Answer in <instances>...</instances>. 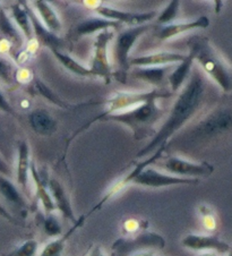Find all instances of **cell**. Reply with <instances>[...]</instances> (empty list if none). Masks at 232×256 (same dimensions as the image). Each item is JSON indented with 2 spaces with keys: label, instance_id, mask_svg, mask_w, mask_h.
Wrapping results in <instances>:
<instances>
[{
  "label": "cell",
  "instance_id": "cell-4",
  "mask_svg": "<svg viewBox=\"0 0 232 256\" xmlns=\"http://www.w3.org/2000/svg\"><path fill=\"white\" fill-rule=\"evenodd\" d=\"M169 96L170 93L161 92L158 91V90H152V91L148 92H117L106 101V110L100 116L94 118L91 124L96 120H100V119H103L106 116H110V114H119L135 108V106L143 104L150 100L166 99V98Z\"/></svg>",
  "mask_w": 232,
  "mask_h": 256
},
{
  "label": "cell",
  "instance_id": "cell-30",
  "mask_svg": "<svg viewBox=\"0 0 232 256\" xmlns=\"http://www.w3.org/2000/svg\"><path fill=\"white\" fill-rule=\"evenodd\" d=\"M179 8H180V2L178 0H174V2H170L168 4V6L163 10L160 15L158 17V24H171L174 20H176V17L178 16L179 12Z\"/></svg>",
  "mask_w": 232,
  "mask_h": 256
},
{
  "label": "cell",
  "instance_id": "cell-26",
  "mask_svg": "<svg viewBox=\"0 0 232 256\" xmlns=\"http://www.w3.org/2000/svg\"><path fill=\"white\" fill-rule=\"evenodd\" d=\"M0 194L7 202L18 208H26V200L18 188L5 176H0Z\"/></svg>",
  "mask_w": 232,
  "mask_h": 256
},
{
  "label": "cell",
  "instance_id": "cell-1",
  "mask_svg": "<svg viewBox=\"0 0 232 256\" xmlns=\"http://www.w3.org/2000/svg\"><path fill=\"white\" fill-rule=\"evenodd\" d=\"M206 82L204 75L200 70H195L190 76V80L182 88L177 100L171 108L169 117L163 124L160 130L154 138L144 148L137 153V156H145L154 151L158 146L166 145V140L182 128L184 124L195 116L202 108L205 99Z\"/></svg>",
  "mask_w": 232,
  "mask_h": 256
},
{
  "label": "cell",
  "instance_id": "cell-27",
  "mask_svg": "<svg viewBox=\"0 0 232 256\" xmlns=\"http://www.w3.org/2000/svg\"><path fill=\"white\" fill-rule=\"evenodd\" d=\"M51 52L54 54V57L57 58V60L62 64L64 67L67 68L70 72H72V74L80 76V78H93L90 68H86L85 66L80 65L78 62H76L74 58L68 56V54H64L62 51L51 50Z\"/></svg>",
  "mask_w": 232,
  "mask_h": 256
},
{
  "label": "cell",
  "instance_id": "cell-34",
  "mask_svg": "<svg viewBox=\"0 0 232 256\" xmlns=\"http://www.w3.org/2000/svg\"><path fill=\"white\" fill-rule=\"evenodd\" d=\"M198 211L200 213L202 216V221H203V226L206 230L208 232H214L216 229V218L214 216V212L212 211V208H208V206H200L198 208Z\"/></svg>",
  "mask_w": 232,
  "mask_h": 256
},
{
  "label": "cell",
  "instance_id": "cell-9",
  "mask_svg": "<svg viewBox=\"0 0 232 256\" xmlns=\"http://www.w3.org/2000/svg\"><path fill=\"white\" fill-rule=\"evenodd\" d=\"M198 179L184 178L174 176L170 174H164L158 170L148 167L137 176L132 184L140 185L148 188H161L168 186H182V185H196L198 184Z\"/></svg>",
  "mask_w": 232,
  "mask_h": 256
},
{
  "label": "cell",
  "instance_id": "cell-8",
  "mask_svg": "<svg viewBox=\"0 0 232 256\" xmlns=\"http://www.w3.org/2000/svg\"><path fill=\"white\" fill-rule=\"evenodd\" d=\"M150 28H151L150 24L134 26L120 32L117 36L114 46V60L119 67V72L122 74V78H124L128 67H130V50L135 46L138 38L143 36L145 32H148Z\"/></svg>",
  "mask_w": 232,
  "mask_h": 256
},
{
  "label": "cell",
  "instance_id": "cell-42",
  "mask_svg": "<svg viewBox=\"0 0 232 256\" xmlns=\"http://www.w3.org/2000/svg\"><path fill=\"white\" fill-rule=\"evenodd\" d=\"M197 256H220V254L214 253V252H204V253H200Z\"/></svg>",
  "mask_w": 232,
  "mask_h": 256
},
{
  "label": "cell",
  "instance_id": "cell-17",
  "mask_svg": "<svg viewBox=\"0 0 232 256\" xmlns=\"http://www.w3.org/2000/svg\"><path fill=\"white\" fill-rule=\"evenodd\" d=\"M26 10L30 16V20H31L32 30H33V36H36V41L41 44L42 46H48L50 50H59L60 46H62V40L59 39L57 36L50 33L48 30L46 28L44 24L40 22L38 17L31 7L28 6L26 4Z\"/></svg>",
  "mask_w": 232,
  "mask_h": 256
},
{
  "label": "cell",
  "instance_id": "cell-28",
  "mask_svg": "<svg viewBox=\"0 0 232 256\" xmlns=\"http://www.w3.org/2000/svg\"><path fill=\"white\" fill-rule=\"evenodd\" d=\"M0 32L7 38L8 41L16 46L17 48L22 46L23 38L20 34L18 28L15 26V24L7 16L6 12L4 10L2 7H0Z\"/></svg>",
  "mask_w": 232,
  "mask_h": 256
},
{
  "label": "cell",
  "instance_id": "cell-25",
  "mask_svg": "<svg viewBox=\"0 0 232 256\" xmlns=\"http://www.w3.org/2000/svg\"><path fill=\"white\" fill-rule=\"evenodd\" d=\"M119 23L114 20H106L102 17H93V18H88L80 22L77 26V34L78 36H91L96 32H102L110 28H118Z\"/></svg>",
  "mask_w": 232,
  "mask_h": 256
},
{
  "label": "cell",
  "instance_id": "cell-20",
  "mask_svg": "<svg viewBox=\"0 0 232 256\" xmlns=\"http://www.w3.org/2000/svg\"><path fill=\"white\" fill-rule=\"evenodd\" d=\"M28 122L32 130L42 136L52 135L57 130V122L44 109H36L30 112Z\"/></svg>",
  "mask_w": 232,
  "mask_h": 256
},
{
  "label": "cell",
  "instance_id": "cell-32",
  "mask_svg": "<svg viewBox=\"0 0 232 256\" xmlns=\"http://www.w3.org/2000/svg\"><path fill=\"white\" fill-rule=\"evenodd\" d=\"M34 88L36 90V92L38 93V94L42 96L44 98H46V100L52 102L54 104L58 106H62V108H66V104H64V102L62 101V99H59L58 96H56L54 93L51 91V90L46 86V85L41 82L40 80H36V84H34Z\"/></svg>",
  "mask_w": 232,
  "mask_h": 256
},
{
  "label": "cell",
  "instance_id": "cell-14",
  "mask_svg": "<svg viewBox=\"0 0 232 256\" xmlns=\"http://www.w3.org/2000/svg\"><path fill=\"white\" fill-rule=\"evenodd\" d=\"M187 54L172 52V51H160L144 56L134 57L130 59V66L135 67H163L172 65L176 62H182L184 60Z\"/></svg>",
  "mask_w": 232,
  "mask_h": 256
},
{
  "label": "cell",
  "instance_id": "cell-43",
  "mask_svg": "<svg viewBox=\"0 0 232 256\" xmlns=\"http://www.w3.org/2000/svg\"><path fill=\"white\" fill-rule=\"evenodd\" d=\"M226 256H232V248H231L229 252H228V253H226Z\"/></svg>",
  "mask_w": 232,
  "mask_h": 256
},
{
  "label": "cell",
  "instance_id": "cell-6",
  "mask_svg": "<svg viewBox=\"0 0 232 256\" xmlns=\"http://www.w3.org/2000/svg\"><path fill=\"white\" fill-rule=\"evenodd\" d=\"M232 130V110H216L192 128V135L197 140H208Z\"/></svg>",
  "mask_w": 232,
  "mask_h": 256
},
{
  "label": "cell",
  "instance_id": "cell-36",
  "mask_svg": "<svg viewBox=\"0 0 232 256\" xmlns=\"http://www.w3.org/2000/svg\"><path fill=\"white\" fill-rule=\"evenodd\" d=\"M0 78L10 82L12 78V66L5 59L0 58Z\"/></svg>",
  "mask_w": 232,
  "mask_h": 256
},
{
  "label": "cell",
  "instance_id": "cell-10",
  "mask_svg": "<svg viewBox=\"0 0 232 256\" xmlns=\"http://www.w3.org/2000/svg\"><path fill=\"white\" fill-rule=\"evenodd\" d=\"M164 148H166V145H163V146H161L160 148H158V150H156V152L154 153V154L151 156V158H148V159H146V160H144V161H142V162H140L136 166V167L132 170L130 172H128L126 176L124 177H122V179H119L118 182H116L114 184L110 187V188L106 190V193L104 194V196H103V198H101V200L100 202H98L96 206H94L91 211H90L88 213V216H91L92 213H94L96 211H98V210H101L102 208V206H104V204L106 203V202H109V200L112 198H114L116 195H118L120 192H122L124 188H126V187L128 186V185H130V184H132V182H134V179L138 176V174L143 172L144 169H146L148 167H150V164H156V162L158 160V159H161L162 158V154H163V152H164Z\"/></svg>",
  "mask_w": 232,
  "mask_h": 256
},
{
  "label": "cell",
  "instance_id": "cell-35",
  "mask_svg": "<svg viewBox=\"0 0 232 256\" xmlns=\"http://www.w3.org/2000/svg\"><path fill=\"white\" fill-rule=\"evenodd\" d=\"M143 227H144V221H140L136 219H128L124 221L122 224V232L127 237H130V234L138 232Z\"/></svg>",
  "mask_w": 232,
  "mask_h": 256
},
{
  "label": "cell",
  "instance_id": "cell-19",
  "mask_svg": "<svg viewBox=\"0 0 232 256\" xmlns=\"http://www.w3.org/2000/svg\"><path fill=\"white\" fill-rule=\"evenodd\" d=\"M30 174L32 176L34 185H36V198L40 200L44 212L46 214H52V212L57 210V208H56L54 200L51 198V194L48 190V184H46L44 179L42 178L41 174L38 172L36 166L33 161L31 162V166H30Z\"/></svg>",
  "mask_w": 232,
  "mask_h": 256
},
{
  "label": "cell",
  "instance_id": "cell-7",
  "mask_svg": "<svg viewBox=\"0 0 232 256\" xmlns=\"http://www.w3.org/2000/svg\"><path fill=\"white\" fill-rule=\"evenodd\" d=\"M114 36V32H111L110 30H106V31H102L98 34L93 46L92 64L91 67H90L93 78H103L106 83H110L111 76H112L108 49Z\"/></svg>",
  "mask_w": 232,
  "mask_h": 256
},
{
  "label": "cell",
  "instance_id": "cell-21",
  "mask_svg": "<svg viewBox=\"0 0 232 256\" xmlns=\"http://www.w3.org/2000/svg\"><path fill=\"white\" fill-rule=\"evenodd\" d=\"M85 219H86V216H82L80 218L77 219L76 222L72 224V227L68 230L66 234H62L56 238L54 240H51L48 242L42 250L38 256H62L64 250H65V245L67 240H70V237L74 234L77 229L80 228L84 224Z\"/></svg>",
  "mask_w": 232,
  "mask_h": 256
},
{
  "label": "cell",
  "instance_id": "cell-3",
  "mask_svg": "<svg viewBox=\"0 0 232 256\" xmlns=\"http://www.w3.org/2000/svg\"><path fill=\"white\" fill-rule=\"evenodd\" d=\"M158 100H150L126 112L110 114L103 119L126 125L132 130L135 140H142L151 136L154 126L162 117V110L156 104Z\"/></svg>",
  "mask_w": 232,
  "mask_h": 256
},
{
  "label": "cell",
  "instance_id": "cell-11",
  "mask_svg": "<svg viewBox=\"0 0 232 256\" xmlns=\"http://www.w3.org/2000/svg\"><path fill=\"white\" fill-rule=\"evenodd\" d=\"M162 166L166 172L170 174L184 178L198 179L202 177H208L214 172L213 166L208 162L196 164V162L184 160L178 156L168 158Z\"/></svg>",
  "mask_w": 232,
  "mask_h": 256
},
{
  "label": "cell",
  "instance_id": "cell-15",
  "mask_svg": "<svg viewBox=\"0 0 232 256\" xmlns=\"http://www.w3.org/2000/svg\"><path fill=\"white\" fill-rule=\"evenodd\" d=\"M48 190L51 194V198L54 200L56 208L60 211V213H62L65 219L70 220L72 224H74L77 219L75 216L74 210H72L70 195L67 194V192L64 188V186L60 184L57 179L52 178L50 179L48 182Z\"/></svg>",
  "mask_w": 232,
  "mask_h": 256
},
{
  "label": "cell",
  "instance_id": "cell-40",
  "mask_svg": "<svg viewBox=\"0 0 232 256\" xmlns=\"http://www.w3.org/2000/svg\"><path fill=\"white\" fill-rule=\"evenodd\" d=\"M156 250H145V252H140V253L130 254L128 256H156Z\"/></svg>",
  "mask_w": 232,
  "mask_h": 256
},
{
  "label": "cell",
  "instance_id": "cell-13",
  "mask_svg": "<svg viewBox=\"0 0 232 256\" xmlns=\"http://www.w3.org/2000/svg\"><path fill=\"white\" fill-rule=\"evenodd\" d=\"M182 245L184 248L200 252V253L214 252L218 254H226L231 250L229 244L221 240L216 236H212V234H189L182 238Z\"/></svg>",
  "mask_w": 232,
  "mask_h": 256
},
{
  "label": "cell",
  "instance_id": "cell-24",
  "mask_svg": "<svg viewBox=\"0 0 232 256\" xmlns=\"http://www.w3.org/2000/svg\"><path fill=\"white\" fill-rule=\"evenodd\" d=\"M194 54L189 51L184 60L179 62V65L174 68V72L169 75V83L172 92H177L182 86L184 80H187L189 72H190L192 62H194Z\"/></svg>",
  "mask_w": 232,
  "mask_h": 256
},
{
  "label": "cell",
  "instance_id": "cell-2",
  "mask_svg": "<svg viewBox=\"0 0 232 256\" xmlns=\"http://www.w3.org/2000/svg\"><path fill=\"white\" fill-rule=\"evenodd\" d=\"M190 52L194 54V60L198 62L206 75L212 78L223 92H230L232 90V75L230 68L224 60L213 48L208 39L196 38L190 41Z\"/></svg>",
  "mask_w": 232,
  "mask_h": 256
},
{
  "label": "cell",
  "instance_id": "cell-22",
  "mask_svg": "<svg viewBox=\"0 0 232 256\" xmlns=\"http://www.w3.org/2000/svg\"><path fill=\"white\" fill-rule=\"evenodd\" d=\"M30 146L26 140H20L18 144V159L16 167V180L23 190L28 187L30 177Z\"/></svg>",
  "mask_w": 232,
  "mask_h": 256
},
{
  "label": "cell",
  "instance_id": "cell-5",
  "mask_svg": "<svg viewBox=\"0 0 232 256\" xmlns=\"http://www.w3.org/2000/svg\"><path fill=\"white\" fill-rule=\"evenodd\" d=\"M166 246L163 236L158 232H144L135 236L122 237L111 246V256H128L145 250H160Z\"/></svg>",
  "mask_w": 232,
  "mask_h": 256
},
{
  "label": "cell",
  "instance_id": "cell-16",
  "mask_svg": "<svg viewBox=\"0 0 232 256\" xmlns=\"http://www.w3.org/2000/svg\"><path fill=\"white\" fill-rule=\"evenodd\" d=\"M210 26V20L206 16H200L197 20H190V22H182V23H171L164 25L160 28L158 33V38L160 40H169L174 36H182L192 30L197 28H206Z\"/></svg>",
  "mask_w": 232,
  "mask_h": 256
},
{
  "label": "cell",
  "instance_id": "cell-12",
  "mask_svg": "<svg viewBox=\"0 0 232 256\" xmlns=\"http://www.w3.org/2000/svg\"><path fill=\"white\" fill-rule=\"evenodd\" d=\"M94 10H96V12L102 18L114 20V22L119 24L124 23L128 25H132V28L148 24L150 20L156 18V16L158 15L156 12L154 10L148 12H130L103 5H96Z\"/></svg>",
  "mask_w": 232,
  "mask_h": 256
},
{
  "label": "cell",
  "instance_id": "cell-31",
  "mask_svg": "<svg viewBox=\"0 0 232 256\" xmlns=\"http://www.w3.org/2000/svg\"><path fill=\"white\" fill-rule=\"evenodd\" d=\"M38 242L36 240H28L22 245L17 247L7 256H38Z\"/></svg>",
  "mask_w": 232,
  "mask_h": 256
},
{
  "label": "cell",
  "instance_id": "cell-29",
  "mask_svg": "<svg viewBox=\"0 0 232 256\" xmlns=\"http://www.w3.org/2000/svg\"><path fill=\"white\" fill-rule=\"evenodd\" d=\"M166 72H168L166 66L144 67V68H138V70H136L134 72H132V78L144 80L146 83L158 85L162 83Z\"/></svg>",
  "mask_w": 232,
  "mask_h": 256
},
{
  "label": "cell",
  "instance_id": "cell-37",
  "mask_svg": "<svg viewBox=\"0 0 232 256\" xmlns=\"http://www.w3.org/2000/svg\"><path fill=\"white\" fill-rule=\"evenodd\" d=\"M0 110L6 114H15L14 110H12V106L10 104V102L7 101V99L4 96V93L0 91Z\"/></svg>",
  "mask_w": 232,
  "mask_h": 256
},
{
  "label": "cell",
  "instance_id": "cell-38",
  "mask_svg": "<svg viewBox=\"0 0 232 256\" xmlns=\"http://www.w3.org/2000/svg\"><path fill=\"white\" fill-rule=\"evenodd\" d=\"M0 174H2V176L5 177H10L12 174L10 166L6 164V161L4 160L2 156H0Z\"/></svg>",
  "mask_w": 232,
  "mask_h": 256
},
{
  "label": "cell",
  "instance_id": "cell-18",
  "mask_svg": "<svg viewBox=\"0 0 232 256\" xmlns=\"http://www.w3.org/2000/svg\"><path fill=\"white\" fill-rule=\"evenodd\" d=\"M33 10H36V16L40 20V22L44 25L50 33L57 36L58 33L62 32V20H60L57 12L54 10V7L48 2L36 0V2H33Z\"/></svg>",
  "mask_w": 232,
  "mask_h": 256
},
{
  "label": "cell",
  "instance_id": "cell-33",
  "mask_svg": "<svg viewBox=\"0 0 232 256\" xmlns=\"http://www.w3.org/2000/svg\"><path fill=\"white\" fill-rule=\"evenodd\" d=\"M44 232L50 237H59L62 234V227L54 214H48L44 220Z\"/></svg>",
  "mask_w": 232,
  "mask_h": 256
},
{
  "label": "cell",
  "instance_id": "cell-23",
  "mask_svg": "<svg viewBox=\"0 0 232 256\" xmlns=\"http://www.w3.org/2000/svg\"><path fill=\"white\" fill-rule=\"evenodd\" d=\"M10 14L18 31L22 32L23 36L28 41L33 40V30L26 10V2H17L10 6Z\"/></svg>",
  "mask_w": 232,
  "mask_h": 256
},
{
  "label": "cell",
  "instance_id": "cell-39",
  "mask_svg": "<svg viewBox=\"0 0 232 256\" xmlns=\"http://www.w3.org/2000/svg\"><path fill=\"white\" fill-rule=\"evenodd\" d=\"M88 256H106L100 245H94L91 250L88 252Z\"/></svg>",
  "mask_w": 232,
  "mask_h": 256
},
{
  "label": "cell",
  "instance_id": "cell-41",
  "mask_svg": "<svg viewBox=\"0 0 232 256\" xmlns=\"http://www.w3.org/2000/svg\"><path fill=\"white\" fill-rule=\"evenodd\" d=\"M0 214H2L4 218H6L7 220H10V221H14L12 220V216L10 214V213L7 212V210H5V208H4L2 206H0Z\"/></svg>",
  "mask_w": 232,
  "mask_h": 256
}]
</instances>
